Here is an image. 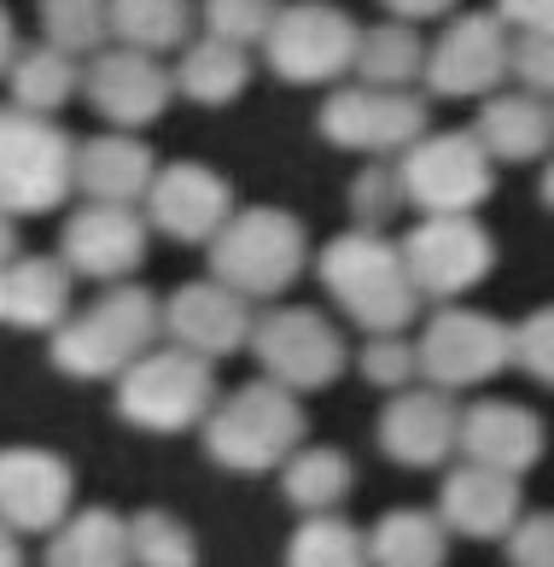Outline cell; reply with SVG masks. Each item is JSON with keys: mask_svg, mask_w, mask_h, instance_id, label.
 I'll return each mask as SVG.
<instances>
[{"mask_svg": "<svg viewBox=\"0 0 554 567\" xmlns=\"http://www.w3.org/2000/svg\"><path fill=\"white\" fill-rule=\"evenodd\" d=\"M217 410V374L181 346H153L117 374V415L140 433H187Z\"/></svg>", "mask_w": 554, "mask_h": 567, "instance_id": "cell-5", "label": "cell"}, {"mask_svg": "<svg viewBox=\"0 0 554 567\" xmlns=\"http://www.w3.org/2000/svg\"><path fill=\"white\" fill-rule=\"evenodd\" d=\"M153 176H158V158L140 135H94L76 146V187L88 194V205H129L140 212V199L153 194Z\"/></svg>", "mask_w": 554, "mask_h": 567, "instance_id": "cell-21", "label": "cell"}, {"mask_svg": "<svg viewBox=\"0 0 554 567\" xmlns=\"http://www.w3.org/2000/svg\"><path fill=\"white\" fill-rule=\"evenodd\" d=\"M456 445L467 451L473 468H490V474H525L531 462L543 456V422L520 404H508V398H484L461 415V433Z\"/></svg>", "mask_w": 554, "mask_h": 567, "instance_id": "cell-20", "label": "cell"}, {"mask_svg": "<svg viewBox=\"0 0 554 567\" xmlns=\"http://www.w3.org/2000/svg\"><path fill=\"white\" fill-rule=\"evenodd\" d=\"M82 94L88 106L112 123V130H146L158 123L164 106L176 100V76L164 71V59L153 53H135V48H100L82 71Z\"/></svg>", "mask_w": 554, "mask_h": 567, "instance_id": "cell-14", "label": "cell"}, {"mask_svg": "<svg viewBox=\"0 0 554 567\" xmlns=\"http://www.w3.org/2000/svg\"><path fill=\"white\" fill-rule=\"evenodd\" d=\"M496 18L520 35H554V0H496Z\"/></svg>", "mask_w": 554, "mask_h": 567, "instance_id": "cell-41", "label": "cell"}, {"mask_svg": "<svg viewBox=\"0 0 554 567\" xmlns=\"http://www.w3.org/2000/svg\"><path fill=\"white\" fill-rule=\"evenodd\" d=\"M205 451L222 468L240 474H269L286 468L292 451H304V410L297 398L274 381H251L240 392L217 398V410L205 415Z\"/></svg>", "mask_w": 554, "mask_h": 567, "instance_id": "cell-4", "label": "cell"}, {"mask_svg": "<svg viewBox=\"0 0 554 567\" xmlns=\"http://www.w3.org/2000/svg\"><path fill=\"white\" fill-rule=\"evenodd\" d=\"M397 182L403 205H415L420 217H473L496 187V164L473 130H438L397 158Z\"/></svg>", "mask_w": 554, "mask_h": 567, "instance_id": "cell-7", "label": "cell"}, {"mask_svg": "<svg viewBox=\"0 0 554 567\" xmlns=\"http://www.w3.org/2000/svg\"><path fill=\"white\" fill-rule=\"evenodd\" d=\"M438 520L456 527L467 538H502L514 533L520 520V480L514 474H490V468H456L443 480V497H438Z\"/></svg>", "mask_w": 554, "mask_h": 567, "instance_id": "cell-22", "label": "cell"}, {"mask_svg": "<svg viewBox=\"0 0 554 567\" xmlns=\"http://www.w3.org/2000/svg\"><path fill=\"white\" fill-rule=\"evenodd\" d=\"M48 567H135L129 520L112 509H82L59 533H48Z\"/></svg>", "mask_w": 554, "mask_h": 567, "instance_id": "cell-27", "label": "cell"}, {"mask_svg": "<svg viewBox=\"0 0 554 567\" xmlns=\"http://www.w3.org/2000/svg\"><path fill=\"white\" fill-rule=\"evenodd\" d=\"M322 287L368 333H403L420 310V292L409 281V269H403V251L391 240H379V228L338 235L322 251Z\"/></svg>", "mask_w": 554, "mask_h": 567, "instance_id": "cell-2", "label": "cell"}, {"mask_svg": "<svg viewBox=\"0 0 554 567\" xmlns=\"http://www.w3.org/2000/svg\"><path fill=\"white\" fill-rule=\"evenodd\" d=\"M351 71L362 76V89H409V82L426 76V41L415 35V24L386 18V24L362 30Z\"/></svg>", "mask_w": 554, "mask_h": 567, "instance_id": "cell-29", "label": "cell"}, {"mask_svg": "<svg viewBox=\"0 0 554 567\" xmlns=\"http://www.w3.org/2000/svg\"><path fill=\"white\" fill-rule=\"evenodd\" d=\"M514 363L531 374V381L554 386V305L514 328Z\"/></svg>", "mask_w": 554, "mask_h": 567, "instance_id": "cell-38", "label": "cell"}, {"mask_svg": "<svg viewBox=\"0 0 554 567\" xmlns=\"http://www.w3.org/2000/svg\"><path fill=\"white\" fill-rule=\"evenodd\" d=\"M169 76H176V94H187L194 106H228V100L245 94V82H251V53L228 48L217 35H194Z\"/></svg>", "mask_w": 554, "mask_h": 567, "instance_id": "cell-25", "label": "cell"}, {"mask_svg": "<svg viewBox=\"0 0 554 567\" xmlns=\"http://www.w3.org/2000/svg\"><path fill=\"white\" fill-rule=\"evenodd\" d=\"M76 187V141L53 117L0 106V212L35 217L65 205Z\"/></svg>", "mask_w": 554, "mask_h": 567, "instance_id": "cell-6", "label": "cell"}, {"mask_svg": "<svg viewBox=\"0 0 554 567\" xmlns=\"http://www.w3.org/2000/svg\"><path fill=\"white\" fill-rule=\"evenodd\" d=\"M76 474L65 456L12 445L0 451V527L7 533H59L71 520Z\"/></svg>", "mask_w": 554, "mask_h": 567, "instance_id": "cell-16", "label": "cell"}, {"mask_svg": "<svg viewBox=\"0 0 554 567\" xmlns=\"http://www.w3.org/2000/svg\"><path fill=\"white\" fill-rule=\"evenodd\" d=\"M18 258V235H12V217L0 212V264H12Z\"/></svg>", "mask_w": 554, "mask_h": 567, "instance_id": "cell-45", "label": "cell"}, {"mask_svg": "<svg viewBox=\"0 0 554 567\" xmlns=\"http://www.w3.org/2000/svg\"><path fill=\"white\" fill-rule=\"evenodd\" d=\"M543 205L554 212V158H548V171H543Z\"/></svg>", "mask_w": 554, "mask_h": 567, "instance_id": "cell-46", "label": "cell"}, {"mask_svg": "<svg viewBox=\"0 0 554 567\" xmlns=\"http://www.w3.org/2000/svg\"><path fill=\"white\" fill-rule=\"evenodd\" d=\"M7 89H12V106L18 112H30V117H53V112H65L71 100L82 94V65L71 53H59V48H24L12 59V71H7Z\"/></svg>", "mask_w": 554, "mask_h": 567, "instance_id": "cell-26", "label": "cell"}, {"mask_svg": "<svg viewBox=\"0 0 554 567\" xmlns=\"http://www.w3.org/2000/svg\"><path fill=\"white\" fill-rule=\"evenodd\" d=\"M508 76H520L525 94L554 100V35H514V65Z\"/></svg>", "mask_w": 554, "mask_h": 567, "instance_id": "cell-39", "label": "cell"}, {"mask_svg": "<svg viewBox=\"0 0 554 567\" xmlns=\"http://www.w3.org/2000/svg\"><path fill=\"white\" fill-rule=\"evenodd\" d=\"M420 381L432 392H461V386H484L514 363V328H502L484 310H438L420 333Z\"/></svg>", "mask_w": 554, "mask_h": 567, "instance_id": "cell-10", "label": "cell"}, {"mask_svg": "<svg viewBox=\"0 0 554 567\" xmlns=\"http://www.w3.org/2000/svg\"><path fill=\"white\" fill-rule=\"evenodd\" d=\"M362 374H368L379 392H409L420 381V357L403 333H374L368 351H362Z\"/></svg>", "mask_w": 554, "mask_h": 567, "instance_id": "cell-36", "label": "cell"}, {"mask_svg": "<svg viewBox=\"0 0 554 567\" xmlns=\"http://www.w3.org/2000/svg\"><path fill=\"white\" fill-rule=\"evenodd\" d=\"M304 258H310V235L292 212L245 205L210 240V281H222L240 299H281L304 276Z\"/></svg>", "mask_w": 554, "mask_h": 567, "instance_id": "cell-3", "label": "cell"}, {"mask_svg": "<svg viewBox=\"0 0 554 567\" xmlns=\"http://www.w3.org/2000/svg\"><path fill=\"white\" fill-rule=\"evenodd\" d=\"M199 18H205V35L228 41V48H251V41H263L274 30L281 0H205Z\"/></svg>", "mask_w": 554, "mask_h": 567, "instance_id": "cell-35", "label": "cell"}, {"mask_svg": "<svg viewBox=\"0 0 554 567\" xmlns=\"http://www.w3.org/2000/svg\"><path fill=\"white\" fill-rule=\"evenodd\" d=\"M403 205V182H397V164H368L351 187V212L362 228H379L391 212Z\"/></svg>", "mask_w": 554, "mask_h": 567, "instance_id": "cell-37", "label": "cell"}, {"mask_svg": "<svg viewBox=\"0 0 554 567\" xmlns=\"http://www.w3.org/2000/svg\"><path fill=\"white\" fill-rule=\"evenodd\" d=\"M490 164H531L554 146V106L537 94H490L473 123Z\"/></svg>", "mask_w": 554, "mask_h": 567, "instance_id": "cell-24", "label": "cell"}, {"mask_svg": "<svg viewBox=\"0 0 554 567\" xmlns=\"http://www.w3.org/2000/svg\"><path fill=\"white\" fill-rule=\"evenodd\" d=\"M129 556L135 567H199V544L169 509H140L129 520Z\"/></svg>", "mask_w": 554, "mask_h": 567, "instance_id": "cell-34", "label": "cell"}, {"mask_svg": "<svg viewBox=\"0 0 554 567\" xmlns=\"http://www.w3.org/2000/svg\"><path fill=\"white\" fill-rule=\"evenodd\" d=\"M158 333H164V305L153 292L117 281L82 317H65V328H53V369L71 374V381H117L123 369L158 346Z\"/></svg>", "mask_w": 554, "mask_h": 567, "instance_id": "cell-1", "label": "cell"}, {"mask_svg": "<svg viewBox=\"0 0 554 567\" xmlns=\"http://www.w3.org/2000/svg\"><path fill=\"white\" fill-rule=\"evenodd\" d=\"M35 18H41V41L71 59L100 53L105 35H112V0H41Z\"/></svg>", "mask_w": 554, "mask_h": 567, "instance_id": "cell-32", "label": "cell"}, {"mask_svg": "<svg viewBox=\"0 0 554 567\" xmlns=\"http://www.w3.org/2000/svg\"><path fill=\"white\" fill-rule=\"evenodd\" d=\"M450 533L426 509H391L368 533V567H443Z\"/></svg>", "mask_w": 554, "mask_h": 567, "instance_id": "cell-30", "label": "cell"}, {"mask_svg": "<svg viewBox=\"0 0 554 567\" xmlns=\"http://www.w3.org/2000/svg\"><path fill=\"white\" fill-rule=\"evenodd\" d=\"M194 0H112V35L135 53H181L194 41Z\"/></svg>", "mask_w": 554, "mask_h": 567, "instance_id": "cell-28", "label": "cell"}, {"mask_svg": "<svg viewBox=\"0 0 554 567\" xmlns=\"http://www.w3.org/2000/svg\"><path fill=\"white\" fill-rule=\"evenodd\" d=\"M397 24H426V18H456L461 0H379Z\"/></svg>", "mask_w": 554, "mask_h": 567, "instance_id": "cell-42", "label": "cell"}, {"mask_svg": "<svg viewBox=\"0 0 554 567\" xmlns=\"http://www.w3.org/2000/svg\"><path fill=\"white\" fill-rule=\"evenodd\" d=\"M514 65V30L496 12H456L426 48V89L438 100H490Z\"/></svg>", "mask_w": 554, "mask_h": 567, "instance_id": "cell-11", "label": "cell"}, {"mask_svg": "<svg viewBox=\"0 0 554 567\" xmlns=\"http://www.w3.org/2000/svg\"><path fill=\"white\" fill-rule=\"evenodd\" d=\"M322 135L345 153L403 158L426 135V100L409 89H338L322 106Z\"/></svg>", "mask_w": 554, "mask_h": 567, "instance_id": "cell-12", "label": "cell"}, {"mask_svg": "<svg viewBox=\"0 0 554 567\" xmlns=\"http://www.w3.org/2000/svg\"><path fill=\"white\" fill-rule=\"evenodd\" d=\"M286 567H368V533L338 515H310L286 544Z\"/></svg>", "mask_w": 554, "mask_h": 567, "instance_id": "cell-33", "label": "cell"}, {"mask_svg": "<svg viewBox=\"0 0 554 567\" xmlns=\"http://www.w3.org/2000/svg\"><path fill=\"white\" fill-rule=\"evenodd\" d=\"M251 351L274 386H286L292 398L297 392H322L345 374L351 351L338 340V328L310 305H281L269 317L251 322Z\"/></svg>", "mask_w": 554, "mask_h": 567, "instance_id": "cell-9", "label": "cell"}, {"mask_svg": "<svg viewBox=\"0 0 554 567\" xmlns=\"http://www.w3.org/2000/svg\"><path fill=\"white\" fill-rule=\"evenodd\" d=\"M281 492L292 509L304 515H333V503L351 497V462L345 451H327V445H304L286 456L281 468Z\"/></svg>", "mask_w": 554, "mask_h": 567, "instance_id": "cell-31", "label": "cell"}, {"mask_svg": "<svg viewBox=\"0 0 554 567\" xmlns=\"http://www.w3.org/2000/svg\"><path fill=\"white\" fill-rule=\"evenodd\" d=\"M146 217L129 212V205H82V212L65 223V269L71 276H88V281H129L135 269L146 264Z\"/></svg>", "mask_w": 554, "mask_h": 567, "instance_id": "cell-17", "label": "cell"}, {"mask_svg": "<svg viewBox=\"0 0 554 567\" xmlns=\"http://www.w3.org/2000/svg\"><path fill=\"white\" fill-rule=\"evenodd\" d=\"M397 251L420 299H443V305L461 299L467 287H479L490 264H496V246L473 217H426Z\"/></svg>", "mask_w": 554, "mask_h": 567, "instance_id": "cell-13", "label": "cell"}, {"mask_svg": "<svg viewBox=\"0 0 554 567\" xmlns=\"http://www.w3.org/2000/svg\"><path fill=\"white\" fill-rule=\"evenodd\" d=\"M456 433H461V415L450 392H432V386L391 392L386 415H379V445L403 468H438L456 451Z\"/></svg>", "mask_w": 554, "mask_h": 567, "instance_id": "cell-19", "label": "cell"}, {"mask_svg": "<svg viewBox=\"0 0 554 567\" xmlns=\"http://www.w3.org/2000/svg\"><path fill=\"white\" fill-rule=\"evenodd\" d=\"M71 269L65 258H48V251H30V258H12L0 269V317L18 328H65L71 317Z\"/></svg>", "mask_w": 554, "mask_h": 567, "instance_id": "cell-23", "label": "cell"}, {"mask_svg": "<svg viewBox=\"0 0 554 567\" xmlns=\"http://www.w3.org/2000/svg\"><path fill=\"white\" fill-rule=\"evenodd\" d=\"M12 59H18V35H12V18H7V7H0V76L12 71Z\"/></svg>", "mask_w": 554, "mask_h": 567, "instance_id": "cell-43", "label": "cell"}, {"mask_svg": "<svg viewBox=\"0 0 554 567\" xmlns=\"http://www.w3.org/2000/svg\"><path fill=\"white\" fill-rule=\"evenodd\" d=\"M356 41H362V24L345 7L297 0V7H281L274 30L263 35V59L292 89H322V82H338L356 65Z\"/></svg>", "mask_w": 554, "mask_h": 567, "instance_id": "cell-8", "label": "cell"}, {"mask_svg": "<svg viewBox=\"0 0 554 567\" xmlns=\"http://www.w3.org/2000/svg\"><path fill=\"white\" fill-rule=\"evenodd\" d=\"M0 567H24V550H18V533L0 527Z\"/></svg>", "mask_w": 554, "mask_h": 567, "instance_id": "cell-44", "label": "cell"}, {"mask_svg": "<svg viewBox=\"0 0 554 567\" xmlns=\"http://www.w3.org/2000/svg\"><path fill=\"white\" fill-rule=\"evenodd\" d=\"M164 333L181 351L217 363V357L251 346V310H245L240 292H228L222 281H187V287L169 292V305H164Z\"/></svg>", "mask_w": 554, "mask_h": 567, "instance_id": "cell-18", "label": "cell"}, {"mask_svg": "<svg viewBox=\"0 0 554 567\" xmlns=\"http://www.w3.org/2000/svg\"><path fill=\"white\" fill-rule=\"evenodd\" d=\"M228 217H233V187L210 164H194V158L158 164L153 194H146V228H158V235L181 246H199V240L210 246Z\"/></svg>", "mask_w": 554, "mask_h": 567, "instance_id": "cell-15", "label": "cell"}, {"mask_svg": "<svg viewBox=\"0 0 554 567\" xmlns=\"http://www.w3.org/2000/svg\"><path fill=\"white\" fill-rule=\"evenodd\" d=\"M508 561L514 567H554V515L514 520V533H508Z\"/></svg>", "mask_w": 554, "mask_h": 567, "instance_id": "cell-40", "label": "cell"}]
</instances>
